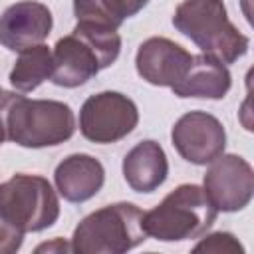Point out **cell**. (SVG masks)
I'll return each instance as SVG.
<instances>
[{
  "label": "cell",
  "mask_w": 254,
  "mask_h": 254,
  "mask_svg": "<svg viewBox=\"0 0 254 254\" xmlns=\"http://www.w3.org/2000/svg\"><path fill=\"white\" fill-rule=\"evenodd\" d=\"M121 50V38L115 28L77 22L69 36H64L54 46L52 81L62 87H77L89 81L99 69L109 67Z\"/></svg>",
  "instance_id": "1"
},
{
  "label": "cell",
  "mask_w": 254,
  "mask_h": 254,
  "mask_svg": "<svg viewBox=\"0 0 254 254\" xmlns=\"http://www.w3.org/2000/svg\"><path fill=\"white\" fill-rule=\"evenodd\" d=\"M175 28L190 38L202 54L232 64L248 50V38L228 20L222 0H185L173 16Z\"/></svg>",
  "instance_id": "2"
},
{
  "label": "cell",
  "mask_w": 254,
  "mask_h": 254,
  "mask_svg": "<svg viewBox=\"0 0 254 254\" xmlns=\"http://www.w3.org/2000/svg\"><path fill=\"white\" fill-rule=\"evenodd\" d=\"M216 208L196 185H181L143 214V230L163 242L202 236L216 220Z\"/></svg>",
  "instance_id": "3"
},
{
  "label": "cell",
  "mask_w": 254,
  "mask_h": 254,
  "mask_svg": "<svg viewBox=\"0 0 254 254\" xmlns=\"http://www.w3.org/2000/svg\"><path fill=\"white\" fill-rule=\"evenodd\" d=\"M143 210L131 202L107 204L87 214L73 230L71 250L77 254H121L141 244Z\"/></svg>",
  "instance_id": "4"
},
{
  "label": "cell",
  "mask_w": 254,
  "mask_h": 254,
  "mask_svg": "<svg viewBox=\"0 0 254 254\" xmlns=\"http://www.w3.org/2000/svg\"><path fill=\"white\" fill-rule=\"evenodd\" d=\"M75 131L69 105L54 99H26L14 95L6 111V139L22 147H52L67 141Z\"/></svg>",
  "instance_id": "5"
},
{
  "label": "cell",
  "mask_w": 254,
  "mask_h": 254,
  "mask_svg": "<svg viewBox=\"0 0 254 254\" xmlns=\"http://www.w3.org/2000/svg\"><path fill=\"white\" fill-rule=\"evenodd\" d=\"M0 216L20 232H40L60 216V200L48 179L14 175L0 185Z\"/></svg>",
  "instance_id": "6"
},
{
  "label": "cell",
  "mask_w": 254,
  "mask_h": 254,
  "mask_svg": "<svg viewBox=\"0 0 254 254\" xmlns=\"http://www.w3.org/2000/svg\"><path fill=\"white\" fill-rule=\"evenodd\" d=\"M139 121L135 103L117 91H101L85 99L79 111L81 135L93 143H115L127 137Z\"/></svg>",
  "instance_id": "7"
},
{
  "label": "cell",
  "mask_w": 254,
  "mask_h": 254,
  "mask_svg": "<svg viewBox=\"0 0 254 254\" xmlns=\"http://www.w3.org/2000/svg\"><path fill=\"white\" fill-rule=\"evenodd\" d=\"M202 190L216 210H242L254 194V171L238 155H218L210 161Z\"/></svg>",
  "instance_id": "8"
},
{
  "label": "cell",
  "mask_w": 254,
  "mask_h": 254,
  "mask_svg": "<svg viewBox=\"0 0 254 254\" xmlns=\"http://www.w3.org/2000/svg\"><path fill=\"white\" fill-rule=\"evenodd\" d=\"M171 139L185 161L206 165L222 155L226 145V131L214 115L204 111H190L175 123Z\"/></svg>",
  "instance_id": "9"
},
{
  "label": "cell",
  "mask_w": 254,
  "mask_h": 254,
  "mask_svg": "<svg viewBox=\"0 0 254 254\" xmlns=\"http://www.w3.org/2000/svg\"><path fill=\"white\" fill-rule=\"evenodd\" d=\"M50 32L52 12L34 0L16 2L0 16V44L12 52L42 44Z\"/></svg>",
  "instance_id": "10"
},
{
  "label": "cell",
  "mask_w": 254,
  "mask_h": 254,
  "mask_svg": "<svg viewBox=\"0 0 254 254\" xmlns=\"http://www.w3.org/2000/svg\"><path fill=\"white\" fill-rule=\"evenodd\" d=\"M192 56L179 44L169 38H149L145 40L135 58V65L139 75L153 85H177L189 65Z\"/></svg>",
  "instance_id": "11"
},
{
  "label": "cell",
  "mask_w": 254,
  "mask_h": 254,
  "mask_svg": "<svg viewBox=\"0 0 254 254\" xmlns=\"http://www.w3.org/2000/svg\"><path fill=\"white\" fill-rule=\"evenodd\" d=\"M60 194L69 202H83L95 196L105 181L103 165L91 155H69L54 173Z\"/></svg>",
  "instance_id": "12"
},
{
  "label": "cell",
  "mask_w": 254,
  "mask_h": 254,
  "mask_svg": "<svg viewBox=\"0 0 254 254\" xmlns=\"http://www.w3.org/2000/svg\"><path fill=\"white\" fill-rule=\"evenodd\" d=\"M171 89L179 97L222 99L230 89V73L222 62L208 54L192 56L185 77Z\"/></svg>",
  "instance_id": "13"
},
{
  "label": "cell",
  "mask_w": 254,
  "mask_h": 254,
  "mask_svg": "<svg viewBox=\"0 0 254 254\" xmlns=\"http://www.w3.org/2000/svg\"><path fill=\"white\" fill-rule=\"evenodd\" d=\"M167 173V155L155 141L137 143L123 159V177L137 192H153L165 183Z\"/></svg>",
  "instance_id": "14"
},
{
  "label": "cell",
  "mask_w": 254,
  "mask_h": 254,
  "mask_svg": "<svg viewBox=\"0 0 254 254\" xmlns=\"http://www.w3.org/2000/svg\"><path fill=\"white\" fill-rule=\"evenodd\" d=\"M52 69L54 58L50 48L38 44L20 52V58L10 71V83L18 91H34L40 83L52 77Z\"/></svg>",
  "instance_id": "15"
},
{
  "label": "cell",
  "mask_w": 254,
  "mask_h": 254,
  "mask_svg": "<svg viewBox=\"0 0 254 254\" xmlns=\"http://www.w3.org/2000/svg\"><path fill=\"white\" fill-rule=\"evenodd\" d=\"M149 0H73L77 22H95L119 28L125 18L135 16Z\"/></svg>",
  "instance_id": "16"
},
{
  "label": "cell",
  "mask_w": 254,
  "mask_h": 254,
  "mask_svg": "<svg viewBox=\"0 0 254 254\" xmlns=\"http://www.w3.org/2000/svg\"><path fill=\"white\" fill-rule=\"evenodd\" d=\"M194 252H242V246L228 232L210 234L206 240L194 246Z\"/></svg>",
  "instance_id": "17"
},
{
  "label": "cell",
  "mask_w": 254,
  "mask_h": 254,
  "mask_svg": "<svg viewBox=\"0 0 254 254\" xmlns=\"http://www.w3.org/2000/svg\"><path fill=\"white\" fill-rule=\"evenodd\" d=\"M22 236L24 232H20L18 228H14L12 224H8L2 216H0V254H12L22 246Z\"/></svg>",
  "instance_id": "18"
},
{
  "label": "cell",
  "mask_w": 254,
  "mask_h": 254,
  "mask_svg": "<svg viewBox=\"0 0 254 254\" xmlns=\"http://www.w3.org/2000/svg\"><path fill=\"white\" fill-rule=\"evenodd\" d=\"M56 248H60V250H71V246H65L62 240H56V242H52V244H42V246H38V252H42V250H56Z\"/></svg>",
  "instance_id": "19"
},
{
  "label": "cell",
  "mask_w": 254,
  "mask_h": 254,
  "mask_svg": "<svg viewBox=\"0 0 254 254\" xmlns=\"http://www.w3.org/2000/svg\"><path fill=\"white\" fill-rule=\"evenodd\" d=\"M0 89H2V87H0Z\"/></svg>",
  "instance_id": "20"
}]
</instances>
